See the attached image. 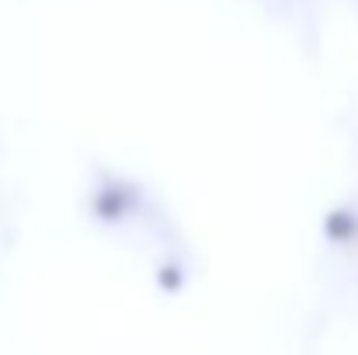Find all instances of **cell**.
Segmentation results:
<instances>
[{
    "mask_svg": "<svg viewBox=\"0 0 358 355\" xmlns=\"http://www.w3.org/2000/svg\"><path fill=\"white\" fill-rule=\"evenodd\" d=\"M125 213H129L125 192H119V188H101V192L94 195V216H98V220H105V223H119Z\"/></svg>",
    "mask_w": 358,
    "mask_h": 355,
    "instance_id": "cell-1",
    "label": "cell"
},
{
    "mask_svg": "<svg viewBox=\"0 0 358 355\" xmlns=\"http://www.w3.org/2000/svg\"><path fill=\"white\" fill-rule=\"evenodd\" d=\"M157 282H160L164 293H178V289L185 286V272H181L178 265H164V268L157 272Z\"/></svg>",
    "mask_w": 358,
    "mask_h": 355,
    "instance_id": "cell-2",
    "label": "cell"
}]
</instances>
